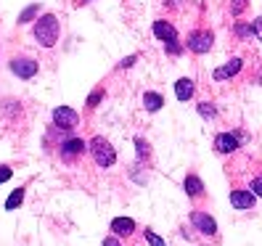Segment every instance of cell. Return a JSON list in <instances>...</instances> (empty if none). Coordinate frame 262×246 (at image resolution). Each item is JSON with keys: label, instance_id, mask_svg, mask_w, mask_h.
Instances as JSON below:
<instances>
[{"label": "cell", "instance_id": "1", "mask_svg": "<svg viewBox=\"0 0 262 246\" xmlns=\"http://www.w3.org/2000/svg\"><path fill=\"white\" fill-rule=\"evenodd\" d=\"M58 32H61V24L53 13H45V16H40L37 24H35V40L42 48H53L58 42Z\"/></svg>", "mask_w": 262, "mask_h": 246}, {"label": "cell", "instance_id": "2", "mask_svg": "<svg viewBox=\"0 0 262 246\" xmlns=\"http://www.w3.org/2000/svg\"><path fill=\"white\" fill-rule=\"evenodd\" d=\"M90 153H93V159H96L98 167H112L117 162V153H114L112 143L106 141V138H101V135L90 141Z\"/></svg>", "mask_w": 262, "mask_h": 246}, {"label": "cell", "instance_id": "3", "mask_svg": "<svg viewBox=\"0 0 262 246\" xmlns=\"http://www.w3.org/2000/svg\"><path fill=\"white\" fill-rule=\"evenodd\" d=\"M212 42H214V35L209 29H196V32H191L188 40H186L188 51H193V53H209Z\"/></svg>", "mask_w": 262, "mask_h": 246}, {"label": "cell", "instance_id": "4", "mask_svg": "<svg viewBox=\"0 0 262 246\" xmlns=\"http://www.w3.org/2000/svg\"><path fill=\"white\" fill-rule=\"evenodd\" d=\"M77 122H80V114H77L74 109H69V106H58V109L53 111V125L58 130H74Z\"/></svg>", "mask_w": 262, "mask_h": 246}, {"label": "cell", "instance_id": "5", "mask_svg": "<svg viewBox=\"0 0 262 246\" xmlns=\"http://www.w3.org/2000/svg\"><path fill=\"white\" fill-rule=\"evenodd\" d=\"M37 69H40L37 61L35 58H27V56L11 61V72L16 74V77H21V80H32V77L37 74Z\"/></svg>", "mask_w": 262, "mask_h": 246}, {"label": "cell", "instance_id": "6", "mask_svg": "<svg viewBox=\"0 0 262 246\" xmlns=\"http://www.w3.org/2000/svg\"><path fill=\"white\" fill-rule=\"evenodd\" d=\"M191 222H193V228L199 230V233H204V236H214V233H217V222H214L209 214L202 212V209L191 212Z\"/></svg>", "mask_w": 262, "mask_h": 246}, {"label": "cell", "instance_id": "7", "mask_svg": "<svg viewBox=\"0 0 262 246\" xmlns=\"http://www.w3.org/2000/svg\"><path fill=\"white\" fill-rule=\"evenodd\" d=\"M257 204V196L254 191H244V188H236V191H230V207L233 209H254Z\"/></svg>", "mask_w": 262, "mask_h": 246}, {"label": "cell", "instance_id": "8", "mask_svg": "<svg viewBox=\"0 0 262 246\" xmlns=\"http://www.w3.org/2000/svg\"><path fill=\"white\" fill-rule=\"evenodd\" d=\"M88 151V143L82 141V138H69V141L61 143V156H64L67 162L77 159V156H82V153Z\"/></svg>", "mask_w": 262, "mask_h": 246}, {"label": "cell", "instance_id": "9", "mask_svg": "<svg viewBox=\"0 0 262 246\" xmlns=\"http://www.w3.org/2000/svg\"><path fill=\"white\" fill-rule=\"evenodd\" d=\"M241 143V135H233V132H220L214 138V151L217 153H233Z\"/></svg>", "mask_w": 262, "mask_h": 246}, {"label": "cell", "instance_id": "10", "mask_svg": "<svg viewBox=\"0 0 262 246\" xmlns=\"http://www.w3.org/2000/svg\"><path fill=\"white\" fill-rule=\"evenodd\" d=\"M241 64H244L241 58H230L225 66H217V69H214V80L220 82V80H228V77H236V74L241 72Z\"/></svg>", "mask_w": 262, "mask_h": 246}, {"label": "cell", "instance_id": "11", "mask_svg": "<svg viewBox=\"0 0 262 246\" xmlns=\"http://www.w3.org/2000/svg\"><path fill=\"white\" fill-rule=\"evenodd\" d=\"M112 233L119 238H127L135 233V222L130 217H117V220H112Z\"/></svg>", "mask_w": 262, "mask_h": 246}, {"label": "cell", "instance_id": "12", "mask_svg": "<svg viewBox=\"0 0 262 246\" xmlns=\"http://www.w3.org/2000/svg\"><path fill=\"white\" fill-rule=\"evenodd\" d=\"M193 80H188V77H183V80H178L175 82V96H178V101H188V98H193Z\"/></svg>", "mask_w": 262, "mask_h": 246}, {"label": "cell", "instance_id": "13", "mask_svg": "<svg viewBox=\"0 0 262 246\" xmlns=\"http://www.w3.org/2000/svg\"><path fill=\"white\" fill-rule=\"evenodd\" d=\"M154 35H157L162 42L175 40V27L169 24V21H154Z\"/></svg>", "mask_w": 262, "mask_h": 246}, {"label": "cell", "instance_id": "14", "mask_svg": "<svg viewBox=\"0 0 262 246\" xmlns=\"http://www.w3.org/2000/svg\"><path fill=\"white\" fill-rule=\"evenodd\" d=\"M183 188H186V193H188L191 198H196V196H202V193H204V183L199 180L196 175H188L186 183H183Z\"/></svg>", "mask_w": 262, "mask_h": 246}, {"label": "cell", "instance_id": "15", "mask_svg": "<svg viewBox=\"0 0 262 246\" xmlns=\"http://www.w3.org/2000/svg\"><path fill=\"white\" fill-rule=\"evenodd\" d=\"M143 106L148 111H159L162 106H164V98L159 93H143Z\"/></svg>", "mask_w": 262, "mask_h": 246}, {"label": "cell", "instance_id": "16", "mask_svg": "<svg viewBox=\"0 0 262 246\" xmlns=\"http://www.w3.org/2000/svg\"><path fill=\"white\" fill-rule=\"evenodd\" d=\"M21 202H24V188H16L11 196H8V202H6V209L8 212H13V209H19L21 207Z\"/></svg>", "mask_w": 262, "mask_h": 246}, {"label": "cell", "instance_id": "17", "mask_svg": "<svg viewBox=\"0 0 262 246\" xmlns=\"http://www.w3.org/2000/svg\"><path fill=\"white\" fill-rule=\"evenodd\" d=\"M40 13V3H32V6H27L21 13H19V24H27V21H32L35 16Z\"/></svg>", "mask_w": 262, "mask_h": 246}, {"label": "cell", "instance_id": "18", "mask_svg": "<svg viewBox=\"0 0 262 246\" xmlns=\"http://www.w3.org/2000/svg\"><path fill=\"white\" fill-rule=\"evenodd\" d=\"M199 114H202L204 119H214V117H217V109H214V106L212 103H199Z\"/></svg>", "mask_w": 262, "mask_h": 246}, {"label": "cell", "instance_id": "19", "mask_svg": "<svg viewBox=\"0 0 262 246\" xmlns=\"http://www.w3.org/2000/svg\"><path fill=\"white\" fill-rule=\"evenodd\" d=\"M164 51H167V53H172V56H178L183 48L178 45V40H167V42H164Z\"/></svg>", "mask_w": 262, "mask_h": 246}, {"label": "cell", "instance_id": "20", "mask_svg": "<svg viewBox=\"0 0 262 246\" xmlns=\"http://www.w3.org/2000/svg\"><path fill=\"white\" fill-rule=\"evenodd\" d=\"M146 241H148L151 246H164V241H162L157 233H154V230H146Z\"/></svg>", "mask_w": 262, "mask_h": 246}, {"label": "cell", "instance_id": "21", "mask_svg": "<svg viewBox=\"0 0 262 246\" xmlns=\"http://www.w3.org/2000/svg\"><path fill=\"white\" fill-rule=\"evenodd\" d=\"M244 8H246V0H233V3H230V13H233V16H238Z\"/></svg>", "mask_w": 262, "mask_h": 246}, {"label": "cell", "instance_id": "22", "mask_svg": "<svg viewBox=\"0 0 262 246\" xmlns=\"http://www.w3.org/2000/svg\"><path fill=\"white\" fill-rule=\"evenodd\" d=\"M135 146H138V156H141V159H143V156H148V146L141 141V138H135Z\"/></svg>", "mask_w": 262, "mask_h": 246}, {"label": "cell", "instance_id": "23", "mask_svg": "<svg viewBox=\"0 0 262 246\" xmlns=\"http://www.w3.org/2000/svg\"><path fill=\"white\" fill-rule=\"evenodd\" d=\"M11 175H13V170H11V167H6V164H0V183H6V180H11Z\"/></svg>", "mask_w": 262, "mask_h": 246}, {"label": "cell", "instance_id": "24", "mask_svg": "<svg viewBox=\"0 0 262 246\" xmlns=\"http://www.w3.org/2000/svg\"><path fill=\"white\" fill-rule=\"evenodd\" d=\"M252 32H254L252 27H246V24H236V35H238V37H244V35H252Z\"/></svg>", "mask_w": 262, "mask_h": 246}, {"label": "cell", "instance_id": "25", "mask_svg": "<svg viewBox=\"0 0 262 246\" xmlns=\"http://www.w3.org/2000/svg\"><path fill=\"white\" fill-rule=\"evenodd\" d=\"M252 29H254V37H257V40L262 42V16H259V19H257V21L252 24Z\"/></svg>", "mask_w": 262, "mask_h": 246}, {"label": "cell", "instance_id": "26", "mask_svg": "<svg viewBox=\"0 0 262 246\" xmlns=\"http://www.w3.org/2000/svg\"><path fill=\"white\" fill-rule=\"evenodd\" d=\"M252 191H254V196H262V175L252 183Z\"/></svg>", "mask_w": 262, "mask_h": 246}, {"label": "cell", "instance_id": "27", "mask_svg": "<svg viewBox=\"0 0 262 246\" xmlns=\"http://www.w3.org/2000/svg\"><path fill=\"white\" fill-rule=\"evenodd\" d=\"M133 64H135V56H127V58H122L119 69H127V66H133Z\"/></svg>", "mask_w": 262, "mask_h": 246}, {"label": "cell", "instance_id": "28", "mask_svg": "<svg viewBox=\"0 0 262 246\" xmlns=\"http://www.w3.org/2000/svg\"><path fill=\"white\" fill-rule=\"evenodd\" d=\"M101 96H103V93H101V90H98V93H93V96H90V98H88V106H96V103L101 101Z\"/></svg>", "mask_w": 262, "mask_h": 246}, {"label": "cell", "instance_id": "29", "mask_svg": "<svg viewBox=\"0 0 262 246\" xmlns=\"http://www.w3.org/2000/svg\"><path fill=\"white\" fill-rule=\"evenodd\" d=\"M103 246H119L117 236H109V238H103Z\"/></svg>", "mask_w": 262, "mask_h": 246}, {"label": "cell", "instance_id": "30", "mask_svg": "<svg viewBox=\"0 0 262 246\" xmlns=\"http://www.w3.org/2000/svg\"><path fill=\"white\" fill-rule=\"evenodd\" d=\"M80 3H90V0H80Z\"/></svg>", "mask_w": 262, "mask_h": 246}]
</instances>
